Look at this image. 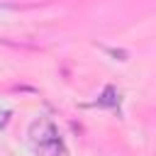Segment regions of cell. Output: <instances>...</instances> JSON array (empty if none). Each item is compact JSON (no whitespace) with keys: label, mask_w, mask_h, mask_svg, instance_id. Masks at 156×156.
<instances>
[{"label":"cell","mask_w":156,"mask_h":156,"mask_svg":"<svg viewBox=\"0 0 156 156\" xmlns=\"http://www.w3.org/2000/svg\"><path fill=\"white\" fill-rule=\"evenodd\" d=\"M29 144L34 156H68V149L56 129V124L46 117H39L29 127Z\"/></svg>","instance_id":"6da1fadb"},{"label":"cell","mask_w":156,"mask_h":156,"mask_svg":"<svg viewBox=\"0 0 156 156\" xmlns=\"http://www.w3.org/2000/svg\"><path fill=\"white\" fill-rule=\"evenodd\" d=\"M117 102H119V95H117L115 88H107V90L102 93V98L98 100V105H117Z\"/></svg>","instance_id":"7a4b0ae2"}]
</instances>
